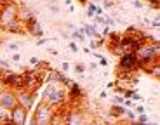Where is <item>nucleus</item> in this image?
<instances>
[{"mask_svg": "<svg viewBox=\"0 0 160 125\" xmlns=\"http://www.w3.org/2000/svg\"><path fill=\"white\" fill-rule=\"evenodd\" d=\"M52 113H54V108H51L45 103L38 101V104H35V108H33L32 118L35 120L37 125H49V122L52 118Z\"/></svg>", "mask_w": 160, "mask_h": 125, "instance_id": "obj_4", "label": "nucleus"}, {"mask_svg": "<svg viewBox=\"0 0 160 125\" xmlns=\"http://www.w3.org/2000/svg\"><path fill=\"white\" fill-rule=\"evenodd\" d=\"M101 7H103V11H110V9L117 7V4H115V2H110V0H104Z\"/></svg>", "mask_w": 160, "mask_h": 125, "instance_id": "obj_18", "label": "nucleus"}, {"mask_svg": "<svg viewBox=\"0 0 160 125\" xmlns=\"http://www.w3.org/2000/svg\"><path fill=\"white\" fill-rule=\"evenodd\" d=\"M18 106V99H16V92L11 89H4L0 92V108L5 111H11L12 108Z\"/></svg>", "mask_w": 160, "mask_h": 125, "instance_id": "obj_5", "label": "nucleus"}, {"mask_svg": "<svg viewBox=\"0 0 160 125\" xmlns=\"http://www.w3.org/2000/svg\"><path fill=\"white\" fill-rule=\"evenodd\" d=\"M7 120H9V111H5V109L0 108V125H4Z\"/></svg>", "mask_w": 160, "mask_h": 125, "instance_id": "obj_17", "label": "nucleus"}, {"mask_svg": "<svg viewBox=\"0 0 160 125\" xmlns=\"http://www.w3.org/2000/svg\"><path fill=\"white\" fill-rule=\"evenodd\" d=\"M150 26H152L153 30H160V21H158V16H155L152 21H150Z\"/></svg>", "mask_w": 160, "mask_h": 125, "instance_id": "obj_20", "label": "nucleus"}, {"mask_svg": "<svg viewBox=\"0 0 160 125\" xmlns=\"http://www.w3.org/2000/svg\"><path fill=\"white\" fill-rule=\"evenodd\" d=\"M68 49L72 50V52H75V54L80 50V47L77 45V42H73V40H70V44H68Z\"/></svg>", "mask_w": 160, "mask_h": 125, "instance_id": "obj_22", "label": "nucleus"}, {"mask_svg": "<svg viewBox=\"0 0 160 125\" xmlns=\"http://www.w3.org/2000/svg\"><path fill=\"white\" fill-rule=\"evenodd\" d=\"M21 57H23V56H21L19 52H14V54H11V61H12V63H19V61H21Z\"/></svg>", "mask_w": 160, "mask_h": 125, "instance_id": "obj_27", "label": "nucleus"}, {"mask_svg": "<svg viewBox=\"0 0 160 125\" xmlns=\"http://www.w3.org/2000/svg\"><path fill=\"white\" fill-rule=\"evenodd\" d=\"M124 113H125V108L124 106H115V104H112L110 106V117H115V118H122L124 117Z\"/></svg>", "mask_w": 160, "mask_h": 125, "instance_id": "obj_11", "label": "nucleus"}, {"mask_svg": "<svg viewBox=\"0 0 160 125\" xmlns=\"http://www.w3.org/2000/svg\"><path fill=\"white\" fill-rule=\"evenodd\" d=\"M113 104H115V106H122V104H124V97L117 94V96L113 97Z\"/></svg>", "mask_w": 160, "mask_h": 125, "instance_id": "obj_24", "label": "nucleus"}, {"mask_svg": "<svg viewBox=\"0 0 160 125\" xmlns=\"http://www.w3.org/2000/svg\"><path fill=\"white\" fill-rule=\"evenodd\" d=\"M0 44H2V38H0Z\"/></svg>", "mask_w": 160, "mask_h": 125, "instance_id": "obj_39", "label": "nucleus"}, {"mask_svg": "<svg viewBox=\"0 0 160 125\" xmlns=\"http://www.w3.org/2000/svg\"><path fill=\"white\" fill-rule=\"evenodd\" d=\"M91 122V117L78 106H68L64 109V125H89Z\"/></svg>", "mask_w": 160, "mask_h": 125, "instance_id": "obj_3", "label": "nucleus"}, {"mask_svg": "<svg viewBox=\"0 0 160 125\" xmlns=\"http://www.w3.org/2000/svg\"><path fill=\"white\" fill-rule=\"evenodd\" d=\"M131 101L136 104V103H139V101H143V97H141V94H138V92H134V96L131 97Z\"/></svg>", "mask_w": 160, "mask_h": 125, "instance_id": "obj_28", "label": "nucleus"}, {"mask_svg": "<svg viewBox=\"0 0 160 125\" xmlns=\"http://www.w3.org/2000/svg\"><path fill=\"white\" fill-rule=\"evenodd\" d=\"M49 40H51V38H49V36H44V38H38V40L35 42V45H37V47H44V45L47 44Z\"/></svg>", "mask_w": 160, "mask_h": 125, "instance_id": "obj_23", "label": "nucleus"}, {"mask_svg": "<svg viewBox=\"0 0 160 125\" xmlns=\"http://www.w3.org/2000/svg\"><path fill=\"white\" fill-rule=\"evenodd\" d=\"M19 47H21V44H18V42H12V44H7V50H9L11 54L18 52V50H19Z\"/></svg>", "mask_w": 160, "mask_h": 125, "instance_id": "obj_15", "label": "nucleus"}, {"mask_svg": "<svg viewBox=\"0 0 160 125\" xmlns=\"http://www.w3.org/2000/svg\"><path fill=\"white\" fill-rule=\"evenodd\" d=\"M2 31H7V33H12V35H26L24 33V28H23V24L19 23V21H14V23L7 24Z\"/></svg>", "mask_w": 160, "mask_h": 125, "instance_id": "obj_9", "label": "nucleus"}, {"mask_svg": "<svg viewBox=\"0 0 160 125\" xmlns=\"http://www.w3.org/2000/svg\"><path fill=\"white\" fill-rule=\"evenodd\" d=\"M47 9H49V11H51V12H54V14H59V7H58V5L56 4H47Z\"/></svg>", "mask_w": 160, "mask_h": 125, "instance_id": "obj_25", "label": "nucleus"}, {"mask_svg": "<svg viewBox=\"0 0 160 125\" xmlns=\"http://www.w3.org/2000/svg\"><path fill=\"white\" fill-rule=\"evenodd\" d=\"M23 28H24V33H26V35L35 36L37 40L45 36V31L42 30V26H40V23H38V17H33L32 21H28V23L24 24Z\"/></svg>", "mask_w": 160, "mask_h": 125, "instance_id": "obj_7", "label": "nucleus"}, {"mask_svg": "<svg viewBox=\"0 0 160 125\" xmlns=\"http://www.w3.org/2000/svg\"><path fill=\"white\" fill-rule=\"evenodd\" d=\"M131 5H132L134 9H143V7H144V4H143V2H139V0H134V2H131Z\"/></svg>", "mask_w": 160, "mask_h": 125, "instance_id": "obj_29", "label": "nucleus"}, {"mask_svg": "<svg viewBox=\"0 0 160 125\" xmlns=\"http://www.w3.org/2000/svg\"><path fill=\"white\" fill-rule=\"evenodd\" d=\"M85 71H87V66H85L84 63H77V65L73 66V73H77V75H80V77H84Z\"/></svg>", "mask_w": 160, "mask_h": 125, "instance_id": "obj_13", "label": "nucleus"}, {"mask_svg": "<svg viewBox=\"0 0 160 125\" xmlns=\"http://www.w3.org/2000/svg\"><path fill=\"white\" fill-rule=\"evenodd\" d=\"M73 38V42H77V44H85L87 42V38H85V35H84V31H82V28H77L75 31H72V35H70Z\"/></svg>", "mask_w": 160, "mask_h": 125, "instance_id": "obj_12", "label": "nucleus"}, {"mask_svg": "<svg viewBox=\"0 0 160 125\" xmlns=\"http://www.w3.org/2000/svg\"><path fill=\"white\" fill-rule=\"evenodd\" d=\"M148 73H150V75H152L153 78H155V80H158V78H160V61H158V63H157V65H153V68L150 70Z\"/></svg>", "mask_w": 160, "mask_h": 125, "instance_id": "obj_14", "label": "nucleus"}, {"mask_svg": "<svg viewBox=\"0 0 160 125\" xmlns=\"http://www.w3.org/2000/svg\"><path fill=\"white\" fill-rule=\"evenodd\" d=\"M40 101L45 103L47 106L58 109L63 108L64 103L68 101V92L61 84H54V82H49L45 84V89L42 90V96H40Z\"/></svg>", "mask_w": 160, "mask_h": 125, "instance_id": "obj_1", "label": "nucleus"}, {"mask_svg": "<svg viewBox=\"0 0 160 125\" xmlns=\"http://www.w3.org/2000/svg\"><path fill=\"white\" fill-rule=\"evenodd\" d=\"M49 125H64V108H58L54 109L52 118L49 122Z\"/></svg>", "mask_w": 160, "mask_h": 125, "instance_id": "obj_10", "label": "nucleus"}, {"mask_svg": "<svg viewBox=\"0 0 160 125\" xmlns=\"http://www.w3.org/2000/svg\"><path fill=\"white\" fill-rule=\"evenodd\" d=\"M124 117L125 118H129V120H136V113H134V111H132V109H125V113H124Z\"/></svg>", "mask_w": 160, "mask_h": 125, "instance_id": "obj_21", "label": "nucleus"}, {"mask_svg": "<svg viewBox=\"0 0 160 125\" xmlns=\"http://www.w3.org/2000/svg\"><path fill=\"white\" fill-rule=\"evenodd\" d=\"M38 57H37V56H32V57H30V65H32V66H35L37 65V63H38Z\"/></svg>", "mask_w": 160, "mask_h": 125, "instance_id": "obj_34", "label": "nucleus"}, {"mask_svg": "<svg viewBox=\"0 0 160 125\" xmlns=\"http://www.w3.org/2000/svg\"><path fill=\"white\" fill-rule=\"evenodd\" d=\"M66 71H70V63L68 61H64L63 65H61V73H66Z\"/></svg>", "mask_w": 160, "mask_h": 125, "instance_id": "obj_30", "label": "nucleus"}, {"mask_svg": "<svg viewBox=\"0 0 160 125\" xmlns=\"http://www.w3.org/2000/svg\"><path fill=\"white\" fill-rule=\"evenodd\" d=\"M89 125H108V123H106L104 120H92Z\"/></svg>", "mask_w": 160, "mask_h": 125, "instance_id": "obj_33", "label": "nucleus"}, {"mask_svg": "<svg viewBox=\"0 0 160 125\" xmlns=\"http://www.w3.org/2000/svg\"><path fill=\"white\" fill-rule=\"evenodd\" d=\"M66 28H70L72 31H75V30H77V26H75L73 23H66Z\"/></svg>", "mask_w": 160, "mask_h": 125, "instance_id": "obj_36", "label": "nucleus"}, {"mask_svg": "<svg viewBox=\"0 0 160 125\" xmlns=\"http://www.w3.org/2000/svg\"><path fill=\"white\" fill-rule=\"evenodd\" d=\"M87 66V70H96L98 68V63H94V61H92V63H89V65H85Z\"/></svg>", "mask_w": 160, "mask_h": 125, "instance_id": "obj_35", "label": "nucleus"}, {"mask_svg": "<svg viewBox=\"0 0 160 125\" xmlns=\"http://www.w3.org/2000/svg\"><path fill=\"white\" fill-rule=\"evenodd\" d=\"M47 52L52 54V56H59V50H58V49H54V47H47Z\"/></svg>", "mask_w": 160, "mask_h": 125, "instance_id": "obj_31", "label": "nucleus"}, {"mask_svg": "<svg viewBox=\"0 0 160 125\" xmlns=\"http://www.w3.org/2000/svg\"><path fill=\"white\" fill-rule=\"evenodd\" d=\"M0 70H11V63L5 59H0Z\"/></svg>", "mask_w": 160, "mask_h": 125, "instance_id": "obj_26", "label": "nucleus"}, {"mask_svg": "<svg viewBox=\"0 0 160 125\" xmlns=\"http://www.w3.org/2000/svg\"><path fill=\"white\" fill-rule=\"evenodd\" d=\"M134 122H139V123H148V122H150V117H148L146 113H144V115H138Z\"/></svg>", "mask_w": 160, "mask_h": 125, "instance_id": "obj_19", "label": "nucleus"}, {"mask_svg": "<svg viewBox=\"0 0 160 125\" xmlns=\"http://www.w3.org/2000/svg\"><path fill=\"white\" fill-rule=\"evenodd\" d=\"M9 120L12 122L14 125H26L28 122V111L21 106H16L9 111Z\"/></svg>", "mask_w": 160, "mask_h": 125, "instance_id": "obj_8", "label": "nucleus"}, {"mask_svg": "<svg viewBox=\"0 0 160 125\" xmlns=\"http://www.w3.org/2000/svg\"><path fill=\"white\" fill-rule=\"evenodd\" d=\"M99 99H106V92H104V90L99 94Z\"/></svg>", "mask_w": 160, "mask_h": 125, "instance_id": "obj_38", "label": "nucleus"}, {"mask_svg": "<svg viewBox=\"0 0 160 125\" xmlns=\"http://www.w3.org/2000/svg\"><path fill=\"white\" fill-rule=\"evenodd\" d=\"M132 111H134L136 117H138V115H144V113H146V108H144L143 104H134V109H132Z\"/></svg>", "mask_w": 160, "mask_h": 125, "instance_id": "obj_16", "label": "nucleus"}, {"mask_svg": "<svg viewBox=\"0 0 160 125\" xmlns=\"http://www.w3.org/2000/svg\"><path fill=\"white\" fill-rule=\"evenodd\" d=\"M19 4L18 2H2L0 4V30H4L7 24L18 21Z\"/></svg>", "mask_w": 160, "mask_h": 125, "instance_id": "obj_2", "label": "nucleus"}, {"mask_svg": "<svg viewBox=\"0 0 160 125\" xmlns=\"http://www.w3.org/2000/svg\"><path fill=\"white\" fill-rule=\"evenodd\" d=\"M150 7H152V9H155V11H158L160 4H158V2H153V4H150Z\"/></svg>", "mask_w": 160, "mask_h": 125, "instance_id": "obj_37", "label": "nucleus"}, {"mask_svg": "<svg viewBox=\"0 0 160 125\" xmlns=\"http://www.w3.org/2000/svg\"><path fill=\"white\" fill-rule=\"evenodd\" d=\"M99 65L101 66H104V68H108V65H110V63H108V59H106V57H101V59H99Z\"/></svg>", "mask_w": 160, "mask_h": 125, "instance_id": "obj_32", "label": "nucleus"}, {"mask_svg": "<svg viewBox=\"0 0 160 125\" xmlns=\"http://www.w3.org/2000/svg\"><path fill=\"white\" fill-rule=\"evenodd\" d=\"M16 99H18V106L24 108L28 113L33 109V106H35V94L28 92V90H24V89L16 92Z\"/></svg>", "mask_w": 160, "mask_h": 125, "instance_id": "obj_6", "label": "nucleus"}]
</instances>
